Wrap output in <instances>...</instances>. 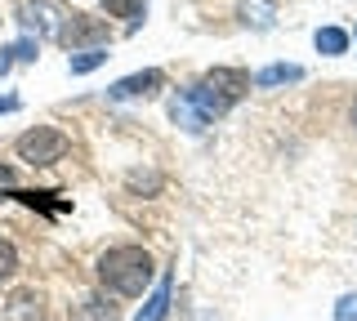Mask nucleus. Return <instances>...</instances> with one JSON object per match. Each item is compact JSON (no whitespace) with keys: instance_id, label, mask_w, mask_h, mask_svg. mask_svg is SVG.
<instances>
[{"instance_id":"obj_8","label":"nucleus","mask_w":357,"mask_h":321,"mask_svg":"<svg viewBox=\"0 0 357 321\" xmlns=\"http://www.w3.org/2000/svg\"><path fill=\"white\" fill-rule=\"evenodd\" d=\"M170 299H174V272H165L148 290V299H143V308L134 313V321H165L170 317Z\"/></svg>"},{"instance_id":"obj_11","label":"nucleus","mask_w":357,"mask_h":321,"mask_svg":"<svg viewBox=\"0 0 357 321\" xmlns=\"http://www.w3.org/2000/svg\"><path fill=\"white\" fill-rule=\"evenodd\" d=\"M36 58H40V40L22 31L14 45L0 49V76H9V68H14V63H36Z\"/></svg>"},{"instance_id":"obj_22","label":"nucleus","mask_w":357,"mask_h":321,"mask_svg":"<svg viewBox=\"0 0 357 321\" xmlns=\"http://www.w3.org/2000/svg\"><path fill=\"white\" fill-rule=\"evenodd\" d=\"M353 40H357V31H353Z\"/></svg>"},{"instance_id":"obj_3","label":"nucleus","mask_w":357,"mask_h":321,"mask_svg":"<svg viewBox=\"0 0 357 321\" xmlns=\"http://www.w3.org/2000/svg\"><path fill=\"white\" fill-rule=\"evenodd\" d=\"M14 152H18L22 165L45 170V165H59L67 152H72V139H67L63 130H54V125H36V130H27V134H18Z\"/></svg>"},{"instance_id":"obj_14","label":"nucleus","mask_w":357,"mask_h":321,"mask_svg":"<svg viewBox=\"0 0 357 321\" xmlns=\"http://www.w3.org/2000/svg\"><path fill=\"white\" fill-rule=\"evenodd\" d=\"M349 31L344 27H317L312 31V45H317V54H326V58H340V54H349Z\"/></svg>"},{"instance_id":"obj_10","label":"nucleus","mask_w":357,"mask_h":321,"mask_svg":"<svg viewBox=\"0 0 357 321\" xmlns=\"http://www.w3.org/2000/svg\"><path fill=\"white\" fill-rule=\"evenodd\" d=\"M237 18H241V27H250V31H268L277 23V0H241Z\"/></svg>"},{"instance_id":"obj_20","label":"nucleus","mask_w":357,"mask_h":321,"mask_svg":"<svg viewBox=\"0 0 357 321\" xmlns=\"http://www.w3.org/2000/svg\"><path fill=\"white\" fill-rule=\"evenodd\" d=\"M0 112H18V94H5V98H0Z\"/></svg>"},{"instance_id":"obj_15","label":"nucleus","mask_w":357,"mask_h":321,"mask_svg":"<svg viewBox=\"0 0 357 321\" xmlns=\"http://www.w3.org/2000/svg\"><path fill=\"white\" fill-rule=\"evenodd\" d=\"M112 58L107 45H94V49H76V54H67V72L72 76H89V72H98L103 63Z\"/></svg>"},{"instance_id":"obj_6","label":"nucleus","mask_w":357,"mask_h":321,"mask_svg":"<svg viewBox=\"0 0 357 321\" xmlns=\"http://www.w3.org/2000/svg\"><path fill=\"white\" fill-rule=\"evenodd\" d=\"M170 120L178 130H188V134H206V130L215 125V116L201 107V98L192 94V85H183V90L170 94Z\"/></svg>"},{"instance_id":"obj_18","label":"nucleus","mask_w":357,"mask_h":321,"mask_svg":"<svg viewBox=\"0 0 357 321\" xmlns=\"http://www.w3.org/2000/svg\"><path fill=\"white\" fill-rule=\"evenodd\" d=\"M335 321H357V295H340V299H335Z\"/></svg>"},{"instance_id":"obj_5","label":"nucleus","mask_w":357,"mask_h":321,"mask_svg":"<svg viewBox=\"0 0 357 321\" xmlns=\"http://www.w3.org/2000/svg\"><path fill=\"white\" fill-rule=\"evenodd\" d=\"M63 18H67V14H59L50 0H22V5H18L22 31H27V36H36V40H59Z\"/></svg>"},{"instance_id":"obj_2","label":"nucleus","mask_w":357,"mask_h":321,"mask_svg":"<svg viewBox=\"0 0 357 321\" xmlns=\"http://www.w3.org/2000/svg\"><path fill=\"white\" fill-rule=\"evenodd\" d=\"M245 90H250V72H241V68H215L192 85V94L201 98V107H206L215 120L228 112L232 103H241Z\"/></svg>"},{"instance_id":"obj_1","label":"nucleus","mask_w":357,"mask_h":321,"mask_svg":"<svg viewBox=\"0 0 357 321\" xmlns=\"http://www.w3.org/2000/svg\"><path fill=\"white\" fill-rule=\"evenodd\" d=\"M94 272H98V281H103V290L134 299V295H143L152 285L156 263H152V254L143 246H112V250L98 254Z\"/></svg>"},{"instance_id":"obj_9","label":"nucleus","mask_w":357,"mask_h":321,"mask_svg":"<svg viewBox=\"0 0 357 321\" xmlns=\"http://www.w3.org/2000/svg\"><path fill=\"white\" fill-rule=\"evenodd\" d=\"M299 81H304V68H299V63H273V68L250 76L255 90H277V85H299Z\"/></svg>"},{"instance_id":"obj_21","label":"nucleus","mask_w":357,"mask_h":321,"mask_svg":"<svg viewBox=\"0 0 357 321\" xmlns=\"http://www.w3.org/2000/svg\"><path fill=\"white\" fill-rule=\"evenodd\" d=\"M353 130H357V103H353Z\"/></svg>"},{"instance_id":"obj_13","label":"nucleus","mask_w":357,"mask_h":321,"mask_svg":"<svg viewBox=\"0 0 357 321\" xmlns=\"http://www.w3.org/2000/svg\"><path fill=\"white\" fill-rule=\"evenodd\" d=\"M9 317L14 321H40L45 317V295L40 290H18L9 299Z\"/></svg>"},{"instance_id":"obj_4","label":"nucleus","mask_w":357,"mask_h":321,"mask_svg":"<svg viewBox=\"0 0 357 321\" xmlns=\"http://www.w3.org/2000/svg\"><path fill=\"white\" fill-rule=\"evenodd\" d=\"M112 31L103 18H85V14H67L63 18V31H59V45L63 49H94V45H107Z\"/></svg>"},{"instance_id":"obj_7","label":"nucleus","mask_w":357,"mask_h":321,"mask_svg":"<svg viewBox=\"0 0 357 321\" xmlns=\"http://www.w3.org/2000/svg\"><path fill=\"white\" fill-rule=\"evenodd\" d=\"M161 85H165V72L161 68H148V72L121 76L116 85H107V98H112V103H126V98H152Z\"/></svg>"},{"instance_id":"obj_12","label":"nucleus","mask_w":357,"mask_h":321,"mask_svg":"<svg viewBox=\"0 0 357 321\" xmlns=\"http://www.w3.org/2000/svg\"><path fill=\"white\" fill-rule=\"evenodd\" d=\"M72 317L76 321H116L121 308L112 304V299H103V295H85V299H76V313Z\"/></svg>"},{"instance_id":"obj_19","label":"nucleus","mask_w":357,"mask_h":321,"mask_svg":"<svg viewBox=\"0 0 357 321\" xmlns=\"http://www.w3.org/2000/svg\"><path fill=\"white\" fill-rule=\"evenodd\" d=\"M18 174H14V165H5V161H0V201H5V196H14L18 192Z\"/></svg>"},{"instance_id":"obj_16","label":"nucleus","mask_w":357,"mask_h":321,"mask_svg":"<svg viewBox=\"0 0 357 321\" xmlns=\"http://www.w3.org/2000/svg\"><path fill=\"white\" fill-rule=\"evenodd\" d=\"M98 5L112 18H130V23H143V14H148V0H98Z\"/></svg>"},{"instance_id":"obj_17","label":"nucleus","mask_w":357,"mask_h":321,"mask_svg":"<svg viewBox=\"0 0 357 321\" xmlns=\"http://www.w3.org/2000/svg\"><path fill=\"white\" fill-rule=\"evenodd\" d=\"M14 276H18V250H14V241L0 237V285H9Z\"/></svg>"}]
</instances>
